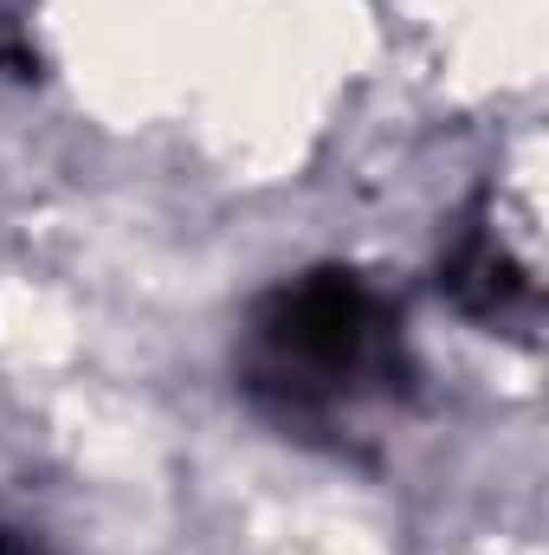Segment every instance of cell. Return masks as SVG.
Returning a JSON list of instances; mask_svg holds the SVG:
<instances>
[{
  "label": "cell",
  "mask_w": 549,
  "mask_h": 555,
  "mask_svg": "<svg viewBox=\"0 0 549 555\" xmlns=\"http://www.w3.org/2000/svg\"><path fill=\"white\" fill-rule=\"evenodd\" d=\"M401 310L362 272H304L278 284L246 323L240 382L284 420H330L343 408L395 395Z\"/></svg>",
  "instance_id": "cell-1"
},
{
  "label": "cell",
  "mask_w": 549,
  "mask_h": 555,
  "mask_svg": "<svg viewBox=\"0 0 549 555\" xmlns=\"http://www.w3.org/2000/svg\"><path fill=\"white\" fill-rule=\"evenodd\" d=\"M439 284H446V297H452L465 317H478V323H511V317H524V310L537 304L531 266H524L498 233H485V227H472V233L452 246V259L439 266Z\"/></svg>",
  "instance_id": "cell-2"
}]
</instances>
